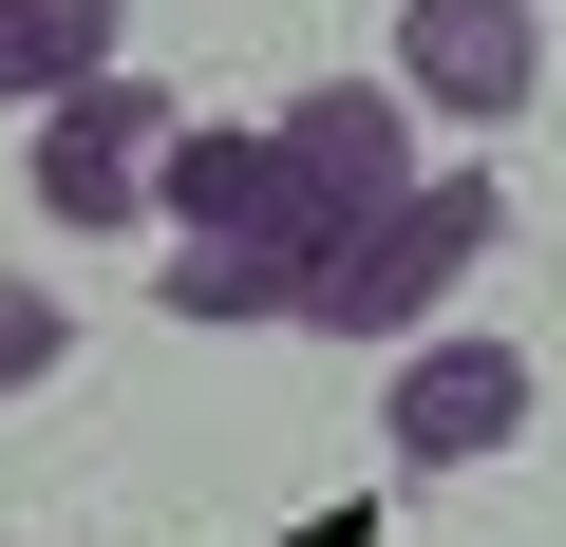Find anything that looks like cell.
Returning a JSON list of instances; mask_svg holds the SVG:
<instances>
[{"instance_id":"9c48e42d","label":"cell","mask_w":566,"mask_h":547,"mask_svg":"<svg viewBox=\"0 0 566 547\" xmlns=\"http://www.w3.org/2000/svg\"><path fill=\"white\" fill-rule=\"evenodd\" d=\"M57 359H76V303H57V284H20V264H0V397H39Z\"/></svg>"},{"instance_id":"277c9868","label":"cell","mask_w":566,"mask_h":547,"mask_svg":"<svg viewBox=\"0 0 566 547\" xmlns=\"http://www.w3.org/2000/svg\"><path fill=\"white\" fill-rule=\"evenodd\" d=\"M264 151H283V189H303L322 227H359V208L416 189V95H397V76H322V95L264 114Z\"/></svg>"},{"instance_id":"7a4b0ae2","label":"cell","mask_w":566,"mask_h":547,"mask_svg":"<svg viewBox=\"0 0 566 547\" xmlns=\"http://www.w3.org/2000/svg\"><path fill=\"white\" fill-rule=\"evenodd\" d=\"M20 114H39V227H151V133H170V95H151L133 57L57 76V95H20Z\"/></svg>"},{"instance_id":"6da1fadb","label":"cell","mask_w":566,"mask_h":547,"mask_svg":"<svg viewBox=\"0 0 566 547\" xmlns=\"http://www.w3.org/2000/svg\"><path fill=\"white\" fill-rule=\"evenodd\" d=\"M491 245H510V189L416 151V189H397V208H359V227H322L303 264H283V322H303V340H416Z\"/></svg>"},{"instance_id":"3957f363","label":"cell","mask_w":566,"mask_h":547,"mask_svg":"<svg viewBox=\"0 0 566 547\" xmlns=\"http://www.w3.org/2000/svg\"><path fill=\"white\" fill-rule=\"evenodd\" d=\"M397 95L453 114V133H510L547 95V20L528 0H397Z\"/></svg>"},{"instance_id":"52a82bcc","label":"cell","mask_w":566,"mask_h":547,"mask_svg":"<svg viewBox=\"0 0 566 547\" xmlns=\"http://www.w3.org/2000/svg\"><path fill=\"white\" fill-rule=\"evenodd\" d=\"M151 303H170V322H283V245H245V227H170Z\"/></svg>"},{"instance_id":"ba28073f","label":"cell","mask_w":566,"mask_h":547,"mask_svg":"<svg viewBox=\"0 0 566 547\" xmlns=\"http://www.w3.org/2000/svg\"><path fill=\"white\" fill-rule=\"evenodd\" d=\"M114 57V0H0V95H57Z\"/></svg>"},{"instance_id":"8992f818","label":"cell","mask_w":566,"mask_h":547,"mask_svg":"<svg viewBox=\"0 0 566 547\" xmlns=\"http://www.w3.org/2000/svg\"><path fill=\"white\" fill-rule=\"evenodd\" d=\"M378 434H397V472H472V453H510L528 434V359L510 340H397V397H378Z\"/></svg>"},{"instance_id":"5b68a950","label":"cell","mask_w":566,"mask_h":547,"mask_svg":"<svg viewBox=\"0 0 566 547\" xmlns=\"http://www.w3.org/2000/svg\"><path fill=\"white\" fill-rule=\"evenodd\" d=\"M151 227H245V245H283V264L322 245V208L283 189L264 114H189V95H170V133H151Z\"/></svg>"}]
</instances>
